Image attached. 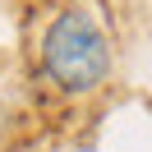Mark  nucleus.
Returning a JSON list of instances; mask_svg holds the SVG:
<instances>
[{"mask_svg":"<svg viewBox=\"0 0 152 152\" xmlns=\"http://www.w3.org/2000/svg\"><path fill=\"white\" fill-rule=\"evenodd\" d=\"M42 74L65 97L97 92L111 78V37L83 5H69L46 23V32H42Z\"/></svg>","mask_w":152,"mask_h":152,"instance_id":"1","label":"nucleus"}]
</instances>
